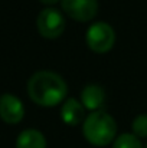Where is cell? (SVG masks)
<instances>
[{"instance_id":"1","label":"cell","mask_w":147,"mask_h":148,"mask_svg":"<svg viewBox=\"0 0 147 148\" xmlns=\"http://www.w3.org/2000/svg\"><path fill=\"white\" fill-rule=\"evenodd\" d=\"M28 94L36 105L50 108L65 101L68 86L61 75L50 71H39L30 76Z\"/></svg>"},{"instance_id":"2","label":"cell","mask_w":147,"mask_h":148,"mask_svg":"<svg viewBox=\"0 0 147 148\" xmlns=\"http://www.w3.org/2000/svg\"><path fill=\"white\" fill-rule=\"evenodd\" d=\"M82 132L90 144L95 147H104L114 141L117 134V124L108 112L99 109L91 112L84 119Z\"/></svg>"},{"instance_id":"3","label":"cell","mask_w":147,"mask_h":148,"mask_svg":"<svg viewBox=\"0 0 147 148\" xmlns=\"http://www.w3.org/2000/svg\"><path fill=\"white\" fill-rule=\"evenodd\" d=\"M85 39H87L88 48L92 52L105 53L112 49L115 43V32L108 23L97 22L88 27Z\"/></svg>"},{"instance_id":"4","label":"cell","mask_w":147,"mask_h":148,"mask_svg":"<svg viewBox=\"0 0 147 148\" xmlns=\"http://www.w3.org/2000/svg\"><path fill=\"white\" fill-rule=\"evenodd\" d=\"M36 25H38L39 33L43 38L56 39L65 30V17L59 10L53 7H46L39 13Z\"/></svg>"},{"instance_id":"5","label":"cell","mask_w":147,"mask_h":148,"mask_svg":"<svg viewBox=\"0 0 147 148\" xmlns=\"http://www.w3.org/2000/svg\"><path fill=\"white\" fill-rule=\"evenodd\" d=\"M62 10L77 22H88L95 17L98 0H61Z\"/></svg>"},{"instance_id":"6","label":"cell","mask_w":147,"mask_h":148,"mask_svg":"<svg viewBox=\"0 0 147 148\" xmlns=\"http://www.w3.org/2000/svg\"><path fill=\"white\" fill-rule=\"evenodd\" d=\"M23 116L25 106L17 97L12 94H4L0 97V118L6 124H19Z\"/></svg>"},{"instance_id":"7","label":"cell","mask_w":147,"mask_h":148,"mask_svg":"<svg viewBox=\"0 0 147 148\" xmlns=\"http://www.w3.org/2000/svg\"><path fill=\"white\" fill-rule=\"evenodd\" d=\"M61 116L62 121L66 125L77 127L84 121L85 116V108L84 105L75 98H68L63 101L62 108H61Z\"/></svg>"},{"instance_id":"8","label":"cell","mask_w":147,"mask_h":148,"mask_svg":"<svg viewBox=\"0 0 147 148\" xmlns=\"http://www.w3.org/2000/svg\"><path fill=\"white\" fill-rule=\"evenodd\" d=\"M104 99H105L104 89L98 85H94V84L87 85L81 92V103L84 105L85 109H90L92 112L101 109Z\"/></svg>"},{"instance_id":"9","label":"cell","mask_w":147,"mask_h":148,"mask_svg":"<svg viewBox=\"0 0 147 148\" xmlns=\"http://www.w3.org/2000/svg\"><path fill=\"white\" fill-rule=\"evenodd\" d=\"M16 148H46V138L38 130H25L16 140Z\"/></svg>"},{"instance_id":"10","label":"cell","mask_w":147,"mask_h":148,"mask_svg":"<svg viewBox=\"0 0 147 148\" xmlns=\"http://www.w3.org/2000/svg\"><path fill=\"white\" fill-rule=\"evenodd\" d=\"M112 148H143L139 137L134 134H121L118 138H115Z\"/></svg>"},{"instance_id":"11","label":"cell","mask_w":147,"mask_h":148,"mask_svg":"<svg viewBox=\"0 0 147 148\" xmlns=\"http://www.w3.org/2000/svg\"><path fill=\"white\" fill-rule=\"evenodd\" d=\"M133 134L139 138H146L147 137V114H140L134 118L133 121Z\"/></svg>"},{"instance_id":"12","label":"cell","mask_w":147,"mask_h":148,"mask_svg":"<svg viewBox=\"0 0 147 148\" xmlns=\"http://www.w3.org/2000/svg\"><path fill=\"white\" fill-rule=\"evenodd\" d=\"M41 3H43V4H46V6H53V4H56L58 1H61V0H39Z\"/></svg>"},{"instance_id":"13","label":"cell","mask_w":147,"mask_h":148,"mask_svg":"<svg viewBox=\"0 0 147 148\" xmlns=\"http://www.w3.org/2000/svg\"><path fill=\"white\" fill-rule=\"evenodd\" d=\"M146 148H147V145H146Z\"/></svg>"}]
</instances>
